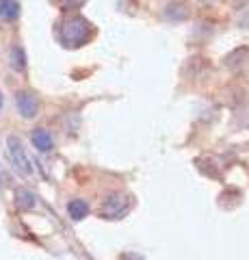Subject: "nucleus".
Wrapping results in <instances>:
<instances>
[{"mask_svg": "<svg viewBox=\"0 0 249 260\" xmlns=\"http://www.w3.org/2000/svg\"><path fill=\"white\" fill-rule=\"evenodd\" d=\"M57 35H59V42L65 48H80L87 42H91V37L95 35V28L83 15H67V18L61 20Z\"/></svg>", "mask_w": 249, "mask_h": 260, "instance_id": "1", "label": "nucleus"}, {"mask_svg": "<svg viewBox=\"0 0 249 260\" xmlns=\"http://www.w3.org/2000/svg\"><path fill=\"white\" fill-rule=\"evenodd\" d=\"M7 145H9V158H11L13 169H15V172H18L20 176L28 178L30 174H33V165H30V158H28L26 150H24L22 141L18 139V137H9Z\"/></svg>", "mask_w": 249, "mask_h": 260, "instance_id": "2", "label": "nucleus"}, {"mask_svg": "<svg viewBox=\"0 0 249 260\" xmlns=\"http://www.w3.org/2000/svg\"><path fill=\"white\" fill-rule=\"evenodd\" d=\"M128 208H130V202H128L124 195H109L106 202H104V208H102V213L104 217H109V219H119V217H124L128 213Z\"/></svg>", "mask_w": 249, "mask_h": 260, "instance_id": "3", "label": "nucleus"}, {"mask_svg": "<svg viewBox=\"0 0 249 260\" xmlns=\"http://www.w3.org/2000/svg\"><path fill=\"white\" fill-rule=\"evenodd\" d=\"M18 111L22 113V117L26 119H33L39 111V100L35 93L30 91H20L18 93Z\"/></svg>", "mask_w": 249, "mask_h": 260, "instance_id": "4", "label": "nucleus"}, {"mask_svg": "<svg viewBox=\"0 0 249 260\" xmlns=\"http://www.w3.org/2000/svg\"><path fill=\"white\" fill-rule=\"evenodd\" d=\"M30 139H33V145L39 152H50L54 148V139H52V135L48 133L46 128H37Z\"/></svg>", "mask_w": 249, "mask_h": 260, "instance_id": "5", "label": "nucleus"}, {"mask_svg": "<svg viewBox=\"0 0 249 260\" xmlns=\"http://www.w3.org/2000/svg\"><path fill=\"white\" fill-rule=\"evenodd\" d=\"M67 213L74 221H80V219H85L89 215V204H87L85 200H72L67 204Z\"/></svg>", "mask_w": 249, "mask_h": 260, "instance_id": "6", "label": "nucleus"}, {"mask_svg": "<svg viewBox=\"0 0 249 260\" xmlns=\"http://www.w3.org/2000/svg\"><path fill=\"white\" fill-rule=\"evenodd\" d=\"M20 5L18 0H0V18L3 20H18Z\"/></svg>", "mask_w": 249, "mask_h": 260, "instance_id": "7", "label": "nucleus"}, {"mask_svg": "<svg viewBox=\"0 0 249 260\" xmlns=\"http://www.w3.org/2000/svg\"><path fill=\"white\" fill-rule=\"evenodd\" d=\"M15 204H18V208H22V210H28V208H33L35 206V195L30 193V191H26V189H20L18 193H15Z\"/></svg>", "mask_w": 249, "mask_h": 260, "instance_id": "8", "label": "nucleus"}, {"mask_svg": "<svg viewBox=\"0 0 249 260\" xmlns=\"http://www.w3.org/2000/svg\"><path fill=\"white\" fill-rule=\"evenodd\" d=\"M11 56H13V68L15 70H24V52L20 50V48H13V52H11Z\"/></svg>", "mask_w": 249, "mask_h": 260, "instance_id": "9", "label": "nucleus"}, {"mask_svg": "<svg viewBox=\"0 0 249 260\" xmlns=\"http://www.w3.org/2000/svg\"><path fill=\"white\" fill-rule=\"evenodd\" d=\"M59 5L63 9H78V7L85 5V0H59Z\"/></svg>", "mask_w": 249, "mask_h": 260, "instance_id": "10", "label": "nucleus"}, {"mask_svg": "<svg viewBox=\"0 0 249 260\" xmlns=\"http://www.w3.org/2000/svg\"><path fill=\"white\" fill-rule=\"evenodd\" d=\"M5 182H7V174L3 172V167H0V186H3Z\"/></svg>", "mask_w": 249, "mask_h": 260, "instance_id": "11", "label": "nucleus"}, {"mask_svg": "<svg viewBox=\"0 0 249 260\" xmlns=\"http://www.w3.org/2000/svg\"><path fill=\"white\" fill-rule=\"evenodd\" d=\"M0 109H3V95H0Z\"/></svg>", "mask_w": 249, "mask_h": 260, "instance_id": "12", "label": "nucleus"}]
</instances>
